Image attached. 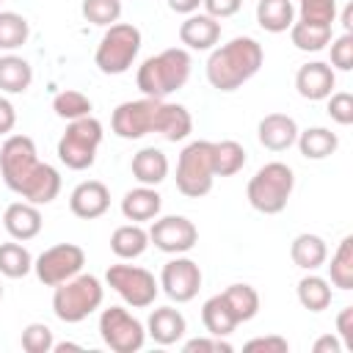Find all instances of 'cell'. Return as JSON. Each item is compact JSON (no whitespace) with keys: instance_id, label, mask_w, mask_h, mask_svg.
<instances>
[{"instance_id":"681fc988","label":"cell","mask_w":353,"mask_h":353,"mask_svg":"<svg viewBox=\"0 0 353 353\" xmlns=\"http://www.w3.org/2000/svg\"><path fill=\"white\" fill-rule=\"evenodd\" d=\"M201 0H168V8L176 14H196Z\"/></svg>"},{"instance_id":"8fae6325","label":"cell","mask_w":353,"mask_h":353,"mask_svg":"<svg viewBox=\"0 0 353 353\" xmlns=\"http://www.w3.org/2000/svg\"><path fill=\"white\" fill-rule=\"evenodd\" d=\"M85 265V251L74 243H58V245H50L44 248L36 259H33V270H36V279L44 284V287H58L61 281L77 276Z\"/></svg>"},{"instance_id":"30bf717a","label":"cell","mask_w":353,"mask_h":353,"mask_svg":"<svg viewBox=\"0 0 353 353\" xmlns=\"http://www.w3.org/2000/svg\"><path fill=\"white\" fill-rule=\"evenodd\" d=\"M99 336L113 353H138L146 342V328L124 306H110L99 314Z\"/></svg>"},{"instance_id":"836d02e7","label":"cell","mask_w":353,"mask_h":353,"mask_svg":"<svg viewBox=\"0 0 353 353\" xmlns=\"http://www.w3.org/2000/svg\"><path fill=\"white\" fill-rule=\"evenodd\" d=\"M33 270V256L30 251L14 240V243H0V273L8 279H22Z\"/></svg>"},{"instance_id":"b9f144b4","label":"cell","mask_w":353,"mask_h":353,"mask_svg":"<svg viewBox=\"0 0 353 353\" xmlns=\"http://www.w3.org/2000/svg\"><path fill=\"white\" fill-rule=\"evenodd\" d=\"M328 116H331L336 124H342V127L353 124V94H347V91L331 94V97H328Z\"/></svg>"},{"instance_id":"5bb4252c","label":"cell","mask_w":353,"mask_h":353,"mask_svg":"<svg viewBox=\"0 0 353 353\" xmlns=\"http://www.w3.org/2000/svg\"><path fill=\"white\" fill-rule=\"evenodd\" d=\"M160 287L163 292L176 301V303H188L199 295L201 290V268L188 259V256H174L171 262L163 265V273H160Z\"/></svg>"},{"instance_id":"60d3db41","label":"cell","mask_w":353,"mask_h":353,"mask_svg":"<svg viewBox=\"0 0 353 353\" xmlns=\"http://www.w3.org/2000/svg\"><path fill=\"white\" fill-rule=\"evenodd\" d=\"M331 66H336L339 72L353 69V33H342L331 39Z\"/></svg>"},{"instance_id":"d6a6232c","label":"cell","mask_w":353,"mask_h":353,"mask_svg":"<svg viewBox=\"0 0 353 353\" xmlns=\"http://www.w3.org/2000/svg\"><path fill=\"white\" fill-rule=\"evenodd\" d=\"M298 301L309 312H323L331 306V284L323 276H303L298 281Z\"/></svg>"},{"instance_id":"8992f818","label":"cell","mask_w":353,"mask_h":353,"mask_svg":"<svg viewBox=\"0 0 353 353\" xmlns=\"http://www.w3.org/2000/svg\"><path fill=\"white\" fill-rule=\"evenodd\" d=\"M141 50V30L132 22H113L97 44L94 63L102 74H124Z\"/></svg>"},{"instance_id":"ab89813d","label":"cell","mask_w":353,"mask_h":353,"mask_svg":"<svg viewBox=\"0 0 353 353\" xmlns=\"http://www.w3.org/2000/svg\"><path fill=\"white\" fill-rule=\"evenodd\" d=\"M52 345H55V339H52L50 325H44V323L25 325V331H22V350H28V353H50Z\"/></svg>"},{"instance_id":"4dcf8cb0","label":"cell","mask_w":353,"mask_h":353,"mask_svg":"<svg viewBox=\"0 0 353 353\" xmlns=\"http://www.w3.org/2000/svg\"><path fill=\"white\" fill-rule=\"evenodd\" d=\"M221 295L229 303V309L237 317V323H248V320L256 317V312H259V292L251 284H232Z\"/></svg>"},{"instance_id":"f1b7e54d","label":"cell","mask_w":353,"mask_h":353,"mask_svg":"<svg viewBox=\"0 0 353 353\" xmlns=\"http://www.w3.org/2000/svg\"><path fill=\"white\" fill-rule=\"evenodd\" d=\"M33 83V69L19 55H0V91L6 94H22Z\"/></svg>"},{"instance_id":"d4e9b609","label":"cell","mask_w":353,"mask_h":353,"mask_svg":"<svg viewBox=\"0 0 353 353\" xmlns=\"http://www.w3.org/2000/svg\"><path fill=\"white\" fill-rule=\"evenodd\" d=\"M295 143H298V149H301V154L306 160H325V157H331L336 152L339 138L328 127H309V130L298 132Z\"/></svg>"},{"instance_id":"e575fe53","label":"cell","mask_w":353,"mask_h":353,"mask_svg":"<svg viewBox=\"0 0 353 353\" xmlns=\"http://www.w3.org/2000/svg\"><path fill=\"white\" fill-rule=\"evenodd\" d=\"M328 273H331V284L339 287V290H353V237H342L339 248L334 251L331 256V265H328Z\"/></svg>"},{"instance_id":"ee69618b","label":"cell","mask_w":353,"mask_h":353,"mask_svg":"<svg viewBox=\"0 0 353 353\" xmlns=\"http://www.w3.org/2000/svg\"><path fill=\"white\" fill-rule=\"evenodd\" d=\"M243 350L254 353V350H262V353H287L290 350V342L284 336H254L243 345Z\"/></svg>"},{"instance_id":"7bdbcfd3","label":"cell","mask_w":353,"mask_h":353,"mask_svg":"<svg viewBox=\"0 0 353 353\" xmlns=\"http://www.w3.org/2000/svg\"><path fill=\"white\" fill-rule=\"evenodd\" d=\"M182 350H185V353H232L234 347H232L229 342H223V336H212V334H210V339H207V336L188 339Z\"/></svg>"},{"instance_id":"d590c367","label":"cell","mask_w":353,"mask_h":353,"mask_svg":"<svg viewBox=\"0 0 353 353\" xmlns=\"http://www.w3.org/2000/svg\"><path fill=\"white\" fill-rule=\"evenodd\" d=\"M30 36V25L17 11H0V50H19Z\"/></svg>"},{"instance_id":"74e56055","label":"cell","mask_w":353,"mask_h":353,"mask_svg":"<svg viewBox=\"0 0 353 353\" xmlns=\"http://www.w3.org/2000/svg\"><path fill=\"white\" fill-rule=\"evenodd\" d=\"M83 17L91 25L110 28L121 17V0H83Z\"/></svg>"},{"instance_id":"db71d44e","label":"cell","mask_w":353,"mask_h":353,"mask_svg":"<svg viewBox=\"0 0 353 353\" xmlns=\"http://www.w3.org/2000/svg\"><path fill=\"white\" fill-rule=\"evenodd\" d=\"M0 3H3V0H0Z\"/></svg>"},{"instance_id":"4316f807","label":"cell","mask_w":353,"mask_h":353,"mask_svg":"<svg viewBox=\"0 0 353 353\" xmlns=\"http://www.w3.org/2000/svg\"><path fill=\"white\" fill-rule=\"evenodd\" d=\"M201 323H204L207 334H212V336H229L240 325L237 317L232 314L229 303L223 301V295H212V298L204 301V306H201Z\"/></svg>"},{"instance_id":"7c38bea8","label":"cell","mask_w":353,"mask_h":353,"mask_svg":"<svg viewBox=\"0 0 353 353\" xmlns=\"http://www.w3.org/2000/svg\"><path fill=\"white\" fill-rule=\"evenodd\" d=\"M160 102L163 99H152V97L121 102L110 116L113 132L124 141H135V138H143V135L154 132V119H157Z\"/></svg>"},{"instance_id":"7a4b0ae2","label":"cell","mask_w":353,"mask_h":353,"mask_svg":"<svg viewBox=\"0 0 353 353\" xmlns=\"http://www.w3.org/2000/svg\"><path fill=\"white\" fill-rule=\"evenodd\" d=\"M262 44L251 36H234L223 47H215L207 58V83L215 91H237L262 69Z\"/></svg>"},{"instance_id":"83f0119b","label":"cell","mask_w":353,"mask_h":353,"mask_svg":"<svg viewBox=\"0 0 353 353\" xmlns=\"http://www.w3.org/2000/svg\"><path fill=\"white\" fill-rule=\"evenodd\" d=\"M256 22L268 33H284L295 22V6L290 0H259Z\"/></svg>"},{"instance_id":"9c48e42d","label":"cell","mask_w":353,"mask_h":353,"mask_svg":"<svg viewBox=\"0 0 353 353\" xmlns=\"http://www.w3.org/2000/svg\"><path fill=\"white\" fill-rule=\"evenodd\" d=\"M105 281L132 309L152 306L157 292H160V284H157L154 273H149L146 268H138V265H110L108 273H105Z\"/></svg>"},{"instance_id":"cb8c5ba5","label":"cell","mask_w":353,"mask_h":353,"mask_svg":"<svg viewBox=\"0 0 353 353\" xmlns=\"http://www.w3.org/2000/svg\"><path fill=\"white\" fill-rule=\"evenodd\" d=\"M290 256H292V262H295L301 270H317V268H323L325 259H328V245H325V240H323L320 234L303 232V234H298V237L292 240Z\"/></svg>"},{"instance_id":"277c9868","label":"cell","mask_w":353,"mask_h":353,"mask_svg":"<svg viewBox=\"0 0 353 353\" xmlns=\"http://www.w3.org/2000/svg\"><path fill=\"white\" fill-rule=\"evenodd\" d=\"M292 188H295V174L287 163H265L251 179H248V188H245V199L248 204L262 212V215H276L287 207L290 196H292Z\"/></svg>"},{"instance_id":"f907efd6","label":"cell","mask_w":353,"mask_h":353,"mask_svg":"<svg viewBox=\"0 0 353 353\" xmlns=\"http://www.w3.org/2000/svg\"><path fill=\"white\" fill-rule=\"evenodd\" d=\"M342 28H345V33H353V3H347L342 11Z\"/></svg>"},{"instance_id":"f6af8a7d","label":"cell","mask_w":353,"mask_h":353,"mask_svg":"<svg viewBox=\"0 0 353 353\" xmlns=\"http://www.w3.org/2000/svg\"><path fill=\"white\" fill-rule=\"evenodd\" d=\"M201 6L207 8V14L212 19H226V17H234L243 6V0H201Z\"/></svg>"},{"instance_id":"c3c4849f","label":"cell","mask_w":353,"mask_h":353,"mask_svg":"<svg viewBox=\"0 0 353 353\" xmlns=\"http://www.w3.org/2000/svg\"><path fill=\"white\" fill-rule=\"evenodd\" d=\"M339 350H342V342L336 336H331V334H325V336H320L314 342V353H339Z\"/></svg>"},{"instance_id":"f5cc1de1","label":"cell","mask_w":353,"mask_h":353,"mask_svg":"<svg viewBox=\"0 0 353 353\" xmlns=\"http://www.w3.org/2000/svg\"><path fill=\"white\" fill-rule=\"evenodd\" d=\"M0 301H3V284H0Z\"/></svg>"},{"instance_id":"52a82bcc","label":"cell","mask_w":353,"mask_h":353,"mask_svg":"<svg viewBox=\"0 0 353 353\" xmlns=\"http://www.w3.org/2000/svg\"><path fill=\"white\" fill-rule=\"evenodd\" d=\"M102 121L94 116H83L69 121L66 132L58 141V157L72 171H85L97 160V149L102 143Z\"/></svg>"},{"instance_id":"484cf974","label":"cell","mask_w":353,"mask_h":353,"mask_svg":"<svg viewBox=\"0 0 353 353\" xmlns=\"http://www.w3.org/2000/svg\"><path fill=\"white\" fill-rule=\"evenodd\" d=\"M146 245H149V232L141 223H124L110 234V251L119 259H135L146 251Z\"/></svg>"},{"instance_id":"6da1fadb","label":"cell","mask_w":353,"mask_h":353,"mask_svg":"<svg viewBox=\"0 0 353 353\" xmlns=\"http://www.w3.org/2000/svg\"><path fill=\"white\" fill-rule=\"evenodd\" d=\"M0 174L3 182L30 204H50L61 193V174L41 163L36 143L28 135H8L0 146Z\"/></svg>"},{"instance_id":"9a60e30c","label":"cell","mask_w":353,"mask_h":353,"mask_svg":"<svg viewBox=\"0 0 353 353\" xmlns=\"http://www.w3.org/2000/svg\"><path fill=\"white\" fill-rule=\"evenodd\" d=\"M108 207H110V190H108V185L99 182V179H85V182H80V185L72 190V196H69V210H72V215H77V218H83V221H94V218L105 215Z\"/></svg>"},{"instance_id":"2e32d148","label":"cell","mask_w":353,"mask_h":353,"mask_svg":"<svg viewBox=\"0 0 353 353\" xmlns=\"http://www.w3.org/2000/svg\"><path fill=\"white\" fill-rule=\"evenodd\" d=\"M334 85H336V74L328 63L323 61H312V63H303L295 74V88L303 99H312V102H320V99H328L334 94Z\"/></svg>"},{"instance_id":"5b68a950","label":"cell","mask_w":353,"mask_h":353,"mask_svg":"<svg viewBox=\"0 0 353 353\" xmlns=\"http://www.w3.org/2000/svg\"><path fill=\"white\" fill-rule=\"evenodd\" d=\"M105 287L91 273H77L66 281H61L52 292V312L63 323H83L88 314H94L102 306Z\"/></svg>"},{"instance_id":"603a6c76","label":"cell","mask_w":353,"mask_h":353,"mask_svg":"<svg viewBox=\"0 0 353 353\" xmlns=\"http://www.w3.org/2000/svg\"><path fill=\"white\" fill-rule=\"evenodd\" d=\"M132 176L141 185H149V188L160 185L168 176V157L157 146H143L132 157Z\"/></svg>"},{"instance_id":"bcb514c9","label":"cell","mask_w":353,"mask_h":353,"mask_svg":"<svg viewBox=\"0 0 353 353\" xmlns=\"http://www.w3.org/2000/svg\"><path fill=\"white\" fill-rule=\"evenodd\" d=\"M336 331L342 336V347H353V306H345L336 314Z\"/></svg>"},{"instance_id":"d6986e66","label":"cell","mask_w":353,"mask_h":353,"mask_svg":"<svg viewBox=\"0 0 353 353\" xmlns=\"http://www.w3.org/2000/svg\"><path fill=\"white\" fill-rule=\"evenodd\" d=\"M3 226H6V232H8L14 240H19V243L33 240V237L41 232V212H39V207L30 204V201H14V204H8L6 212H3Z\"/></svg>"},{"instance_id":"f35d334b","label":"cell","mask_w":353,"mask_h":353,"mask_svg":"<svg viewBox=\"0 0 353 353\" xmlns=\"http://www.w3.org/2000/svg\"><path fill=\"white\" fill-rule=\"evenodd\" d=\"M298 14L303 22L312 25H334L336 0H298Z\"/></svg>"},{"instance_id":"ba28073f","label":"cell","mask_w":353,"mask_h":353,"mask_svg":"<svg viewBox=\"0 0 353 353\" xmlns=\"http://www.w3.org/2000/svg\"><path fill=\"white\" fill-rule=\"evenodd\" d=\"M212 141H193L176 160V188L188 199H201L212 190Z\"/></svg>"},{"instance_id":"1f68e13d","label":"cell","mask_w":353,"mask_h":353,"mask_svg":"<svg viewBox=\"0 0 353 353\" xmlns=\"http://www.w3.org/2000/svg\"><path fill=\"white\" fill-rule=\"evenodd\" d=\"M245 165V149L237 141H212V171L215 176H232Z\"/></svg>"},{"instance_id":"4fadbf2b","label":"cell","mask_w":353,"mask_h":353,"mask_svg":"<svg viewBox=\"0 0 353 353\" xmlns=\"http://www.w3.org/2000/svg\"><path fill=\"white\" fill-rule=\"evenodd\" d=\"M149 243H154L163 254H188L199 243V229L185 215H165L152 223Z\"/></svg>"},{"instance_id":"44dd1931","label":"cell","mask_w":353,"mask_h":353,"mask_svg":"<svg viewBox=\"0 0 353 353\" xmlns=\"http://www.w3.org/2000/svg\"><path fill=\"white\" fill-rule=\"evenodd\" d=\"M193 130V119L188 113L185 105H176V102H160L157 108V119H154V132H160L165 141L176 143V141H185Z\"/></svg>"},{"instance_id":"3957f363","label":"cell","mask_w":353,"mask_h":353,"mask_svg":"<svg viewBox=\"0 0 353 353\" xmlns=\"http://www.w3.org/2000/svg\"><path fill=\"white\" fill-rule=\"evenodd\" d=\"M190 55L188 50L182 47H168L152 58H146L141 66H138V74H135V83L141 88L143 97H152V99H165L168 94L179 91L188 77H190Z\"/></svg>"},{"instance_id":"816d5d0a","label":"cell","mask_w":353,"mask_h":353,"mask_svg":"<svg viewBox=\"0 0 353 353\" xmlns=\"http://www.w3.org/2000/svg\"><path fill=\"white\" fill-rule=\"evenodd\" d=\"M52 350H58V353H66V350H83V345H74V342H58V345H52Z\"/></svg>"},{"instance_id":"e0dca14e","label":"cell","mask_w":353,"mask_h":353,"mask_svg":"<svg viewBox=\"0 0 353 353\" xmlns=\"http://www.w3.org/2000/svg\"><path fill=\"white\" fill-rule=\"evenodd\" d=\"M298 132H301V130H298L295 119L287 116V113H268V116L259 121V127H256L259 143H262L265 149H270V152H284V149H290V146L295 143Z\"/></svg>"},{"instance_id":"7402d4cb","label":"cell","mask_w":353,"mask_h":353,"mask_svg":"<svg viewBox=\"0 0 353 353\" xmlns=\"http://www.w3.org/2000/svg\"><path fill=\"white\" fill-rule=\"evenodd\" d=\"M160 207H163V199H160V193H157L154 188H149V185L132 188V190H127L124 199H121V215H124L127 221H132V223H143V221L157 218Z\"/></svg>"},{"instance_id":"ffe728a7","label":"cell","mask_w":353,"mask_h":353,"mask_svg":"<svg viewBox=\"0 0 353 353\" xmlns=\"http://www.w3.org/2000/svg\"><path fill=\"white\" fill-rule=\"evenodd\" d=\"M188 331V323H185V314L174 306H160L149 314V323H146V336H152L157 345H174L185 336Z\"/></svg>"},{"instance_id":"8d00e7d4","label":"cell","mask_w":353,"mask_h":353,"mask_svg":"<svg viewBox=\"0 0 353 353\" xmlns=\"http://www.w3.org/2000/svg\"><path fill=\"white\" fill-rule=\"evenodd\" d=\"M52 110H55V116H61V119H66V121H74V119L91 116L94 105H91V99H88L83 91L66 88V91H58V94L52 97Z\"/></svg>"},{"instance_id":"f546056e","label":"cell","mask_w":353,"mask_h":353,"mask_svg":"<svg viewBox=\"0 0 353 353\" xmlns=\"http://www.w3.org/2000/svg\"><path fill=\"white\" fill-rule=\"evenodd\" d=\"M290 39L303 52H320L331 44V25H312L298 19L290 25Z\"/></svg>"},{"instance_id":"7dc6e473","label":"cell","mask_w":353,"mask_h":353,"mask_svg":"<svg viewBox=\"0 0 353 353\" xmlns=\"http://www.w3.org/2000/svg\"><path fill=\"white\" fill-rule=\"evenodd\" d=\"M14 124H17V110H14V105H11L6 97H0V135H8V132L14 130Z\"/></svg>"},{"instance_id":"ac0fdd59","label":"cell","mask_w":353,"mask_h":353,"mask_svg":"<svg viewBox=\"0 0 353 353\" xmlns=\"http://www.w3.org/2000/svg\"><path fill=\"white\" fill-rule=\"evenodd\" d=\"M221 39V22L210 14H188L179 25V41L188 50H212Z\"/></svg>"}]
</instances>
